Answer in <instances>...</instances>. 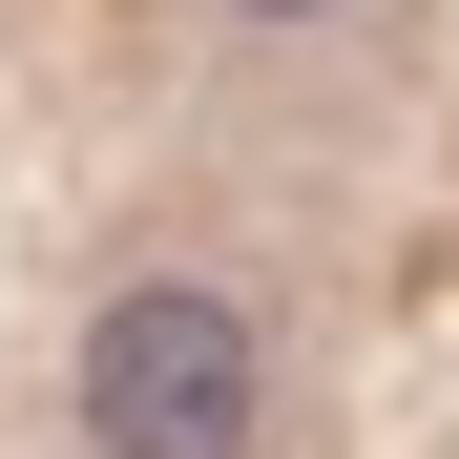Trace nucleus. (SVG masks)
Instances as JSON below:
<instances>
[{"mask_svg":"<svg viewBox=\"0 0 459 459\" xmlns=\"http://www.w3.org/2000/svg\"><path fill=\"white\" fill-rule=\"evenodd\" d=\"M84 438L105 459H251L272 438V314L209 272H126L84 314Z\"/></svg>","mask_w":459,"mask_h":459,"instance_id":"obj_1","label":"nucleus"},{"mask_svg":"<svg viewBox=\"0 0 459 459\" xmlns=\"http://www.w3.org/2000/svg\"><path fill=\"white\" fill-rule=\"evenodd\" d=\"M230 22H334V0H230Z\"/></svg>","mask_w":459,"mask_h":459,"instance_id":"obj_2","label":"nucleus"}]
</instances>
